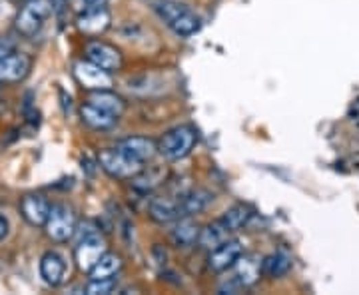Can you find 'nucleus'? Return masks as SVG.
<instances>
[{
  "label": "nucleus",
  "instance_id": "obj_1",
  "mask_svg": "<svg viewBox=\"0 0 359 295\" xmlns=\"http://www.w3.org/2000/svg\"><path fill=\"white\" fill-rule=\"evenodd\" d=\"M154 10H156L160 20H164L166 26L182 39L196 34L202 26L198 14L190 6L182 4L178 0H160V2H156Z\"/></svg>",
  "mask_w": 359,
  "mask_h": 295
},
{
  "label": "nucleus",
  "instance_id": "obj_2",
  "mask_svg": "<svg viewBox=\"0 0 359 295\" xmlns=\"http://www.w3.org/2000/svg\"><path fill=\"white\" fill-rule=\"evenodd\" d=\"M196 140H198L196 132L190 126H178V128L164 134V138L160 140L158 144V152L166 160L178 162L194 150Z\"/></svg>",
  "mask_w": 359,
  "mask_h": 295
},
{
  "label": "nucleus",
  "instance_id": "obj_3",
  "mask_svg": "<svg viewBox=\"0 0 359 295\" xmlns=\"http://www.w3.org/2000/svg\"><path fill=\"white\" fill-rule=\"evenodd\" d=\"M100 168L112 177H136L144 170V162H140L136 157H132L130 154H126L124 150L114 148V150H104L100 152Z\"/></svg>",
  "mask_w": 359,
  "mask_h": 295
},
{
  "label": "nucleus",
  "instance_id": "obj_4",
  "mask_svg": "<svg viewBox=\"0 0 359 295\" xmlns=\"http://www.w3.org/2000/svg\"><path fill=\"white\" fill-rule=\"evenodd\" d=\"M52 6L50 0H30L17 17V30L24 36H34L52 14Z\"/></svg>",
  "mask_w": 359,
  "mask_h": 295
},
{
  "label": "nucleus",
  "instance_id": "obj_5",
  "mask_svg": "<svg viewBox=\"0 0 359 295\" xmlns=\"http://www.w3.org/2000/svg\"><path fill=\"white\" fill-rule=\"evenodd\" d=\"M46 228V236L50 237L52 241H68L70 237L76 234V216L72 212V208L58 204V206H52L50 210V216L44 223Z\"/></svg>",
  "mask_w": 359,
  "mask_h": 295
},
{
  "label": "nucleus",
  "instance_id": "obj_6",
  "mask_svg": "<svg viewBox=\"0 0 359 295\" xmlns=\"http://www.w3.org/2000/svg\"><path fill=\"white\" fill-rule=\"evenodd\" d=\"M74 76L84 90L98 92V90H110L112 88V76L98 64L90 60H80L74 64Z\"/></svg>",
  "mask_w": 359,
  "mask_h": 295
},
{
  "label": "nucleus",
  "instance_id": "obj_7",
  "mask_svg": "<svg viewBox=\"0 0 359 295\" xmlns=\"http://www.w3.org/2000/svg\"><path fill=\"white\" fill-rule=\"evenodd\" d=\"M104 254H106V245H104V239L100 237V234L82 237L76 245V252H74L80 272L90 274V270L98 263L100 257Z\"/></svg>",
  "mask_w": 359,
  "mask_h": 295
},
{
  "label": "nucleus",
  "instance_id": "obj_8",
  "mask_svg": "<svg viewBox=\"0 0 359 295\" xmlns=\"http://www.w3.org/2000/svg\"><path fill=\"white\" fill-rule=\"evenodd\" d=\"M30 68H32V60L22 52H10L6 56H0V84L24 80L28 76Z\"/></svg>",
  "mask_w": 359,
  "mask_h": 295
},
{
  "label": "nucleus",
  "instance_id": "obj_9",
  "mask_svg": "<svg viewBox=\"0 0 359 295\" xmlns=\"http://www.w3.org/2000/svg\"><path fill=\"white\" fill-rule=\"evenodd\" d=\"M86 56L90 62L98 64L100 68H104L106 72H116L120 66H122V54L114 46L106 44V42H88L86 44Z\"/></svg>",
  "mask_w": 359,
  "mask_h": 295
},
{
  "label": "nucleus",
  "instance_id": "obj_10",
  "mask_svg": "<svg viewBox=\"0 0 359 295\" xmlns=\"http://www.w3.org/2000/svg\"><path fill=\"white\" fill-rule=\"evenodd\" d=\"M243 254V245L238 239H226L224 243H219L216 250H212L208 265L214 272H226L228 267L236 265L239 257Z\"/></svg>",
  "mask_w": 359,
  "mask_h": 295
},
{
  "label": "nucleus",
  "instance_id": "obj_11",
  "mask_svg": "<svg viewBox=\"0 0 359 295\" xmlns=\"http://www.w3.org/2000/svg\"><path fill=\"white\" fill-rule=\"evenodd\" d=\"M110 22H112V17H110L108 8L98 6V8L84 10L76 20V26H78L80 32H84L88 36H96V34H102L110 28Z\"/></svg>",
  "mask_w": 359,
  "mask_h": 295
},
{
  "label": "nucleus",
  "instance_id": "obj_12",
  "mask_svg": "<svg viewBox=\"0 0 359 295\" xmlns=\"http://www.w3.org/2000/svg\"><path fill=\"white\" fill-rule=\"evenodd\" d=\"M50 210H52L50 201L40 194L24 196L20 201V214L30 226H44L50 216Z\"/></svg>",
  "mask_w": 359,
  "mask_h": 295
},
{
  "label": "nucleus",
  "instance_id": "obj_13",
  "mask_svg": "<svg viewBox=\"0 0 359 295\" xmlns=\"http://www.w3.org/2000/svg\"><path fill=\"white\" fill-rule=\"evenodd\" d=\"M64 274H66V263L64 259L56 254V252H48L40 259V277L46 285L50 287H58L64 281Z\"/></svg>",
  "mask_w": 359,
  "mask_h": 295
},
{
  "label": "nucleus",
  "instance_id": "obj_14",
  "mask_svg": "<svg viewBox=\"0 0 359 295\" xmlns=\"http://www.w3.org/2000/svg\"><path fill=\"white\" fill-rule=\"evenodd\" d=\"M80 116L84 120V124H88V126L94 128V130H110V128H114L116 122H118V116H114V114L102 110V108L90 104V102L84 104V106L80 108Z\"/></svg>",
  "mask_w": 359,
  "mask_h": 295
},
{
  "label": "nucleus",
  "instance_id": "obj_15",
  "mask_svg": "<svg viewBox=\"0 0 359 295\" xmlns=\"http://www.w3.org/2000/svg\"><path fill=\"white\" fill-rule=\"evenodd\" d=\"M120 150H124L126 154H130L132 157H136L140 162H148L156 156L158 146L150 138H142V136H132V138L122 140L118 144Z\"/></svg>",
  "mask_w": 359,
  "mask_h": 295
},
{
  "label": "nucleus",
  "instance_id": "obj_16",
  "mask_svg": "<svg viewBox=\"0 0 359 295\" xmlns=\"http://www.w3.org/2000/svg\"><path fill=\"white\" fill-rule=\"evenodd\" d=\"M150 216L158 223H170L182 216L180 201L170 197H156L150 201Z\"/></svg>",
  "mask_w": 359,
  "mask_h": 295
},
{
  "label": "nucleus",
  "instance_id": "obj_17",
  "mask_svg": "<svg viewBox=\"0 0 359 295\" xmlns=\"http://www.w3.org/2000/svg\"><path fill=\"white\" fill-rule=\"evenodd\" d=\"M261 276V263L258 261V257L254 256H243L236 261V279L243 287L254 285Z\"/></svg>",
  "mask_w": 359,
  "mask_h": 295
},
{
  "label": "nucleus",
  "instance_id": "obj_18",
  "mask_svg": "<svg viewBox=\"0 0 359 295\" xmlns=\"http://www.w3.org/2000/svg\"><path fill=\"white\" fill-rule=\"evenodd\" d=\"M212 201H214V194H210L206 190H196L182 197V201H180L182 216H196L199 212H204Z\"/></svg>",
  "mask_w": 359,
  "mask_h": 295
},
{
  "label": "nucleus",
  "instance_id": "obj_19",
  "mask_svg": "<svg viewBox=\"0 0 359 295\" xmlns=\"http://www.w3.org/2000/svg\"><path fill=\"white\" fill-rule=\"evenodd\" d=\"M292 270V257L287 254H272L261 261V272L272 279H278V277L287 276V272Z\"/></svg>",
  "mask_w": 359,
  "mask_h": 295
},
{
  "label": "nucleus",
  "instance_id": "obj_20",
  "mask_svg": "<svg viewBox=\"0 0 359 295\" xmlns=\"http://www.w3.org/2000/svg\"><path fill=\"white\" fill-rule=\"evenodd\" d=\"M228 234L230 232L224 228V223L218 219V221L206 226L204 230H199L198 243L202 248H206V250H216L219 243H224L228 239Z\"/></svg>",
  "mask_w": 359,
  "mask_h": 295
},
{
  "label": "nucleus",
  "instance_id": "obj_21",
  "mask_svg": "<svg viewBox=\"0 0 359 295\" xmlns=\"http://www.w3.org/2000/svg\"><path fill=\"white\" fill-rule=\"evenodd\" d=\"M122 270V259L116 254H104L100 257V261L90 270V279H110Z\"/></svg>",
  "mask_w": 359,
  "mask_h": 295
},
{
  "label": "nucleus",
  "instance_id": "obj_22",
  "mask_svg": "<svg viewBox=\"0 0 359 295\" xmlns=\"http://www.w3.org/2000/svg\"><path fill=\"white\" fill-rule=\"evenodd\" d=\"M250 219H252V210L248 206H234L219 217V221L228 232H239L243 226H248Z\"/></svg>",
  "mask_w": 359,
  "mask_h": 295
},
{
  "label": "nucleus",
  "instance_id": "obj_23",
  "mask_svg": "<svg viewBox=\"0 0 359 295\" xmlns=\"http://www.w3.org/2000/svg\"><path fill=\"white\" fill-rule=\"evenodd\" d=\"M198 237L199 228L194 221H190V219H182L178 226L174 228V232H172V239H174V243L178 248H190V245H194L198 241Z\"/></svg>",
  "mask_w": 359,
  "mask_h": 295
},
{
  "label": "nucleus",
  "instance_id": "obj_24",
  "mask_svg": "<svg viewBox=\"0 0 359 295\" xmlns=\"http://www.w3.org/2000/svg\"><path fill=\"white\" fill-rule=\"evenodd\" d=\"M90 104H94V106H98L102 110H106V112H110V114H114V116H122V112H124V102L120 96L116 94H112L110 90H98V92H94L90 100H88Z\"/></svg>",
  "mask_w": 359,
  "mask_h": 295
},
{
  "label": "nucleus",
  "instance_id": "obj_25",
  "mask_svg": "<svg viewBox=\"0 0 359 295\" xmlns=\"http://www.w3.org/2000/svg\"><path fill=\"white\" fill-rule=\"evenodd\" d=\"M116 281L114 277L110 279H90V283L86 285V294L88 295H108L114 292Z\"/></svg>",
  "mask_w": 359,
  "mask_h": 295
},
{
  "label": "nucleus",
  "instance_id": "obj_26",
  "mask_svg": "<svg viewBox=\"0 0 359 295\" xmlns=\"http://www.w3.org/2000/svg\"><path fill=\"white\" fill-rule=\"evenodd\" d=\"M8 234H10V223H8L6 216L0 214V241H4L8 237Z\"/></svg>",
  "mask_w": 359,
  "mask_h": 295
},
{
  "label": "nucleus",
  "instance_id": "obj_27",
  "mask_svg": "<svg viewBox=\"0 0 359 295\" xmlns=\"http://www.w3.org/2000/svg\"><path fill=\"white\" fill-rule=\"evenodd\" d=\"M108 0H80L82 8L88 10V8H98V6H106Z\"/></svg>",
  "mask_w": 359,
  "mask_h": 295
},
{
  "label": "nucleus",
  "instance_id": "obj_28",
  "mask_svg": "<svg viewBox=\"0 0 359 295\" xmlns=\"http://www.w3.org/2000/svg\"><path fill=\"white\" fill-rule=\"evenodd\" d=\"M10 52H14V44L8 42L6 39L0 40V56H6V54H10Z\"/></svg>",
  "mask_w": 359,
  "mask_h": 295
}]
</instances>
